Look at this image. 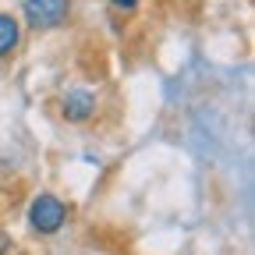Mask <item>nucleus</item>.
I'll list each match as a JSON object with an SVG mask.
<instances>
[{
  "label": "nucleus",
  "mask_w": 255,
  "mask_h": 255,
  "mask_svg": "<svg viewBox=\"0 0 255 255\" xmlns=\"http://www.w3.org/2000/svg\"><path fill=\"white\" fill-rule=\"evenodd\" d=\"M25 220H28V231L32 234L53 238V234L64 231V223H68V202L57 199V195H50V191H39V195L28 202Z\"/></svg>",
  "instance_id": "1"
},
{
  "label": "nucleus",
  "mask_w": 255,
  "mask_h": 255,
  "mask_svg": "<svg viewBox=\"0 0 255 255\" xmlns=\"http://www.w3.org/2000/svg\"><path fill=\"white\" fill-rule=\"evenodd\" d=\"M71 7H75L71 0H21V18L18 21H25L36 32H53L71 18Z\"/></svg>",
  "instance_id": "2"
},
{
  "label": "nucleus",
  "mask_w": 255,
  "mask_h": 255,
  "mask_svg": "<svg viewBox=\"0 0 255 255\" xmlns=\"http://www.w3.org/2000/svg\"><path fill=\"white\" fill-rule=\"evenodd\" d=\"M100 110V92L89 85H75L60 96V117L68 124H89Z\"/></svg>",
  "instance_id": "3"
},
{
  "label": "nucleus",
  "mask_w": 255,
  "mask_h": 255,
  "mask_svg": "<svg viewBox=\"0 0 255 255\" xmlns=\"http://www.w3.org/2000/svg\"><path fill=\"white\" fill-rule=\"evenodd\" d=\"M21 43V21L18 14H7V11H0V60L11 57Z\"/></svg>",
  "instance_id": "4"
},
{
  "label": "nucleus",
  "mask_w": 255,
  "mask_h": 255,
  "mask_svg": "<svg viewBox=\"0 0 255 255\" xmlns=\"http://www.w3.org/2000/svg\"><path fill=\"white\" fill-rule=\"evenodd\" d=\"M138 4H142V0H110V7H114V11H121V14L138 11Z\"/></svg>",
  "instance_id": "5"
},
{
  "label": "nucleus",
  "mask_w": 255,
  "mask_h": 255,
  "mask_svg": "<svg viewBox=\"0 0 255 255\" xmlns=\"http://www.w3.org/2000/svg\"><path fill=\"white\" fill-rule=\"evenodd\" d=\"M11 248H14V238H11L4 227H0V255H11Z\"/></svg>",
  "instance_id": "6"
}]
</instances>
